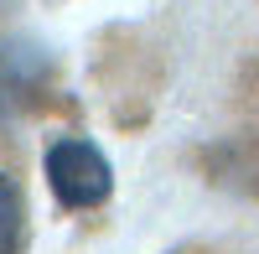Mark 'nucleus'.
Returning <instances> with one entry per match:
<instances>
[{
	"label": "nucleus",
	"instance_id": "f03ea898",
	"mask_svg": "<svg viewBox=\"0 0 259 254\" xmlns=\"http://www.w3.org/2000/svg\"><path fill=\"white\" fill-rule=\"evenodd\" d=\"M36 83H41V57L21 47H0V119H11L21 104H31Z\"/></svg>",
	"mask_w": 259,
	"mask_h": 254
},
{
	"label": "nucleus",
	"instance_id": "f257e3e1",
	"mask_svg": "<svg viewBox=\"0 0 259 254\" xmlns=\"http://www.w3.org/2000/svg\"><path fill=\"white\" fill-rule=\"evenodd\" d=\"M41 172H47V187L57 192L62 207H99L114 187L109 156L83 135H57L41 151Z\"/></svg>",
	"mask_w": 259,
	"mask_h": 254
},
{
	"label": "nucleus",
	"instance_id": "7ed1b4c3",
	"mask_svg": "<svg viewBox=\"0 0 259 254\" xmlns=\"http://www.w3.org/2000/svg\"><path fill=\"white\" fill-rule=\"evenodd\" d=\"M0 254H26V192L11 172H0Z\"/></svg>",
	"mask_w": 259,
	"mask_h": 254
}]
</instances>
